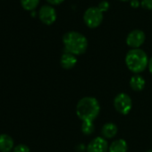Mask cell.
Listing matches in <instances>:
<instances>
[{
    "label": "cell",
    "instance_id": "obj_1",
    "mask_svg": "<svg viewBox=\"0 0 152 152\" xmlns=\"http://www.w3.org/2000/svg\"><path fill=\"white\" fill-rule=\"evenodd\" d=\"M100 112V105L93 97H84L76 105V115L83 122H93Z\"/></svg>",
    "mask_w": 152,
    "mask_h": 152
},
{
    "label": "cell",
    "instance_id": "obj_2",
    "mask_svg": "<svg viewBox=\"0 0 152 152\" xmlns=\"http://www.w3.org/2000/svg\"><path fill=\"white\" fill-rule=\"evenodd\" d=\"M64 52L80 56L86 52L88 48L87 38L78 31H68L63 36Z\"/></svg>",
    "mask_w": 152,
    "mask_h": 152
},
{
    "label": "cell",
    "instance_id": "obj_3",
    "mask_svg": "<svg viewBox=\"0 0 152 152\" xmlns=\"http://www.w3.org/2000/svg\"><path fill=\"white\" fill-rule=\"evenodd\" d=\"M148 62L147 54L140 48H132L125 56V64L134 74L142 72L148 66Z\"/></svg>",
    "mask_w": 152,
    "mask_h": 152
},
{
    "label": "cell",
    "instance_id": "obj_4",
    "mask_svg": "<svg viewBox=\"0 0 152 152\" xmlns=\"http://www.w3.org/2000/svg\"><path fill=\"white\" fill-rule=\"evenodd\" d=\"M83 21L89 28H98L103 21V13L99 9V7H91L85 11L83 15Z\"/></svg>",
    "mask_w": 152,
    "mask_h": 152
},
{
    "label": "cell",
    "instance_id": "obj_5",
    "mask_svg": "<svg viewBox=\"0 0 152 152\" xmlns=\"http://www.w3.org/2000/svg\"><path fill=\"white\" fill-rule=\"evenodd\" d=\"M114 107L119 114L126 115L132 107V99L126 93H119L114 99Z\"/></svg>",
    "mask_w": 152,
    "mask_h": 152
},
{
    "label": "cell",
    "instance_id": "obj_6",
    "mask_svg": "<svg viewBox=\"0 0 152 152\" xmlns=\"http://www.w3.org/2000/svg\"><path fill=\"white\" fill-rule=\"evenodd\" d=\"M39 20L46 25L53 24L56 20V12L54 7L48 5L42 6L39 11Z\"/></svg>",
    "mask_w": 152,
    "mask_h": 152
},
{
    "label": "cell",
    "instance_id": "obj_7",
    "mask_svg": "<svg viewBox=\"0 0 152 152\" xmlns=\"http://www.w3.org/2000/svg\"><path fill=\"white\" fill-rule=\"evenodd\" d=\"M146 39L145 33L140 30L132 31L126 38V44L132 48H139L144 43Z\"/></svg>",
    "mask_w": 152,
    "mask_h": 152
},
{
    "label": "cell",
    "instance_id": "obj_8",
    "mask_svg": "<svg viewBox=\"0 0 152 152\" xmlns=\"http://www.w3.org/2000/svg\"><path fill=\"white\" fill-rule=\"evenodd\" d=\"M107 140L103 137L94 138L87 146V152H108Z\"/></svg>",
    "mask_w": 152,
    "mask_h": 152
},
{
    "label": "cell",
    "instance_id": "obj_9",
    "mask_svg": "<svg viewBox=\"0 0 152 152\" xmlns=\"http://www.w3.org/2000/svg\"><path fill=\"white\" fill-rule=\"evenodd\" d=\"M77 62H78V60H77L76 56L70 54V53H67V52H64L60 58L61 66L66 70L73 68L76 65V64H77Z\"/></svg>",
    "mask_w": 152,
    "mask_h": 152
},
{
    "label": "cell",
    "instance_id": "obj_10",
    "mask_svg": "<svg viewBox=\"0 0 152 152\" xmlns=\"http://www.w3.org/2000/svg\"><path fill=\"white\" fill-rule=\"evenodd\" d=\"M14 140L8 134H0V152H11L14 149Z\"/></svg>",
    "mask_w": 152,
    "mask_h": 152
},
{
    "label": "cell",
    "instance_id": "obj_11",
    "mask_svg": "<svg viewBox=\"0 0 152 152\" xmlns=\"http://www.w3.org/2000/svg\"><path fill=\"white\" fill-rule=\"evenodd\" d=\"M145 79L140 74H134L130 79V87L134 91H141L145 87Z\"/></svg>",
    "mask_w": 152,
    "mask_h": 152
},
{
    "label": "cell",
    "instance_id": "obj_12",
    "mask_svg": "<svg viewBox=\"0 0 152 152\" xmlns=\"http://www.w3.org/2000/svg\"><path fill=\"white\" fill-rule=\"evenodd\" d=\"M117 126L113 123H107L102 126L101 129V134L103 138L107 139H112L117 134Z\"/></svg>",
    "mask_w": 152,
    "mask_h": 152
},
{
    "label": "cell",
    "instance_id": "obj_13",
    "mask_svg": "<svg viewBox=\"0 0 152 152\" xmlns=\"http://www.w3.org/2000/svg\"><path fill=\"white\" fill-rule=\"evenodd\" d=\"M128 145L125 140L118 139L113 141L108 148V152H127Z\"/></svg>",
    "mask_w": 152,
    "mask_h": 152
},
{
    "label": "cell",
    "instance_id": "obj_14",
    "mask_svg": "<svg viewBox=\"0 0 152 152\" xmlns=\"http://www.w3.org/2000/svg\"><path fill=\"white\" fill-rule=\"evenodd\" d=\"M39 4V0H21V5L26 11H34Z\"/></svg>",
    "mask_w": 152,
    "mask_h": 152
},
{
    "label": "cell",
    "instance_id": "obj_15",
    "mask_svg": "<svg viewBox=\"0 0 152 152\" xmlns=\"http://www.w3.org/2000/svg\"><path fill=\"white\" fill-rule=\"evenodd\" d=\"M95 131V125L93 122H83L82 124V132L85 135H91Z\"/></svg>",
    "mask_w": 152,
    "mask_h": 152
},
{
    "label": "cell",
    "instance_id": "obj_16",
    "mask_svg": "<svg viewBox=\"0 0 152 152\" xmlns=\"http://www.w3.org/2000/svg\"><path fill=\"white\" fill-rule=\"evenodd\" d=\"M13 152H30V148L25 144H19L14 148Z\"/></svg>",
    "mask_w": 152,
    "mask_h": 152
},
{
    "label": "cell",
    "instance_id": "obj_17",
    "mask_svg": "<svg viewBox=\"0 0 152 152\" xmlns=\"http://www.w3.org/2000/svg\"><path fill=\"white\" fill-rule=\"evenodd\" d=\"M140 6L146 10H152V0H141Z\"/></svg>",
    "mask_w": 152,
    "mask_h": 152
},
{
    "label": "cell",
    "instance_id": "obj_18",
    "mask_svg": "<svg viewBox=\"0 0 152 152\" xmlns=\"http://www.w3.org/2000/svg\"><path fill=\"white\" fill-rule=\"evenodd\" d=\"M99 9L102 12V13H104V12H107V10H108V8H109V3L107 2V1H106V0H103V1H101L99 4Z\"/></svg>",
    "mask_w": 152,
    "mask_h": 152
},
{
    "label": "cell",
    "instance_id": "obj_19",
    "mask_svg": "<svg viewBox=\"0 0 152 152\" xmlns=\"http://www.w3.org/2000/svg\"><path fill=\"white\" fill-rule=\"evenodd\" d=\"M48 3L50 5H54V6H58L60 4H62L64 0H47Z\"/></svg>",
    "mask_w": 152,
    "mask_h": 152
},
{
    "label": "cell",
    "instance_id": "obj_20",
    "mask_svg": "<svg viewBox=\"0 0 152 152\" xmlns=\"http://www.w3.org/2000/svg\"><path fill=\"white\" fill-rule=\"evenodd\" d=\"M140 6V3L138 0H131V7L133 8H137Z\"/></svg>",
    "mask_w": 152,
    "mask_h": 152
},
{
    "label": "cell",
    "instance_id": "obj_21",
    "mask_svg": "<svg viewBox=\"0 0 152 152\" xmlns=\"http://www.w3.org/2000/svg\"><path fill=\"white\" fill-rule=\"evenodd\" d=\"M148 70H149V72H150V73L152 74V57L149 59V62H148Z\"/></svg>",
    "mask_w": 152,
    "mask_h": 152
},
{
    "label": "cell",
    "instance_id": "obj_22",
    "mask_svg": "<svg viewBox=\"0 0 152 152\" xmlns=\"http://www.w3.org/2000/svg\"><path fill=\"white\" fill-rule=\"evenodd\" d=\"M36 15V13L33 11V12H31V16H35Z\"/></svg>",
    "mask_w": 152,
    "mask_h": 152
},
{
    "label": "cell",
    "instance_id": "obj_23",
    "mask_svg": "<svg viewBox=\"0 0 152 152\" xmlns=\"http://www.w3.org/2000/svg\"><path fill=\"white\" fill-rule=\"evenodd\" d=\"M120 1H123V2H127V1H131V0H120Z\"/></svg>",
    "mask_w": 152,
    "mask_h": 152
},
{
    "label": "cell",
    "instance_id": "obj_24",
    "mask_svg": "<svg viewBox=\"0 0 152 152\" xmlns=\"http://www.w3.org/2000/svg\"><path fill=\"white\" fill-rule=\"evenodd\" d=\"M147 152H152V149H149V150H148Z\"/></svg>",
    "mask_w": 152,
    "mask_h": 152
}]
</instances>
